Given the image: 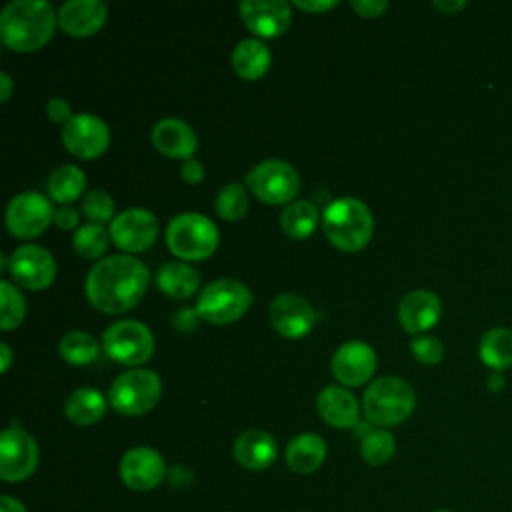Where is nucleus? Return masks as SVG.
I'll return each mask as SVG.
<instances>
[{"instance_id":"obj_1","label":"nucleus","mask_w":512,"mask_h":512,"mask_svg":"<svg viewBox=\"0 0 512 512\" xmlns=\"http://www.w3.org/2000/svg\"><path fill=\"white\" fill-rule=\"evenodd\" d=\"M150 272L144 262L128 254L100 258L86 276V298L104 314H122L146 294Z\"/></svg>"},{"instance_id":"obj_2","label":"nucleus","mask_w":512,"mask_h":512,"mask_svg":"<svg viewBox=\"0 0 512 512\" xmlns=\"http://www.w3.org/2000/svg\"><path fill=\"white\" fill-rule=\"evenodd\" d=\"M58 14L46 0H14L0 14V38L16 52L40 50L54 34Z\"/></svg>"},{"instance_id":"obj_3","label":"nucleus","mask_w":512,"mask_h":512,"mask_svg":"<svg viewBox=\"0 0 512 512\" xmlns=\"http://www.w3.org/2000/svg\"><path fill=\"white\" fill-rule=\"evenodd\" d=\"M322 230L332 246L344 252L362 250L374 232L370 208L358 198H336L322 212Z\"/></svg>"},{"instance_id":"obj_4","label":"nucleus","mask_w":512,"mask_h":512,"mask_svg":"<svg viewBox=\"0 0 512 512\" xmlns=\"http://www.w3.org/2000/svg\"><path fill=\"white\" fill-rule=\"evenodd\" d=\"M414 406V388L398 376H380L372 380L362 396L364 416L380 428L404 422L414 412Z\"/></svg>"},{"instance_id":"obj_5","label":"nucleus","mask_w":512,"mask_h":512,"mask_svg":"<svg viewBox=\"0 0 512 512\" xmlns=\"http://www.w3.org/2000/svg\"><path fill=\"white\" fill-rule=\"evenodd\" d=\"M166 244L182 260H204L218 248V228L204 214L184 212L168 222Z\"/></svg>"},{"instance_id":"obj_6","label":"nucleus","mask_w":512,"mask_h":512,"mask_svg":"<svg viewBox=\"0 0 512 512\" xmlns=\"http://www.w3.org/2000/svg\"><path fill=\"white\" fill-rule=\"evenodd\" d=\"M162 396L160 376L148 368H130L116 376L110 386L108 400L112 408L124 416H140L150 412Z\"/></svg>"},{"instance_id":"obj_7","label":"nucleus","mask_w":512,"mask_h":512,"mask_svg":"<svg viewBox=\"0 0 512 512\" xmlns=\"http://www.w3.org/2000/svg\"><path fill=\"white\" fill-rule=\"evenodd\" d=\"M252 304V292L246 284L234 278H218L210 282L206 288H202L196 312L200 320H206L210 324H232Z\"/></svg>"},{"instance_id":"obj_8","label":"nucleus","mask_w":512,"mask_h":512,"mask_svg":"<svg viewBox=\"0 0 512 512\" xmlns=\"http://www.w3.org/2000/svg\"><path fill=\"white\" fill-rule=\"evenodd\" d=\"M102 346L112 360L124 366H140L154 352V336L138 320H118L104 330Z\"/></svg>"},{"instance_id":"obj_9","label":"nucleus","mask_w":512,"mask_h":512,"mask_svg":"<svg viewBox=\"0 0 512 512\" xmlns=\"http://www.w3.org/2000/svg\"><path fill=\"white\" fill-rule=\"evenodd\" d=\"M246 184L266 204H288L300 190V176L288 162L266 158L248 172Z\"/></svg>"},{"instance_id":"obj_10","label":"nucleus","mask_w":512,"mask_h":512,"mask_svg":"<svg viewBox=\"0 0 512 512\" xmlns=\"http://www.w3.org/2000/svg\"><path fill=\"white\" fill-rule=\"evenodd\" d=\"M54 208L50 200L40 192H20L6 208V226L12 236L28 240L40 236L54 220Z\"/></svg>"},{"instance_id":"obj_11","label":"nucleus","mask_w":512,"mask_h":512,"mask_svg":"<svg viewBox=\"0 0 512 512\" xmlns=\"http://www.w3.org/2000/svg\"><path fill=\"white\" fill-rule=\"evenodd\" d=\"M38 466V444L22 428L10 426L0 436V478L4 482H22Z\"/></svg>"},{"instance_id":"obj_12","label":"nucleus","mask_w":512,"mask_h":512,"mask_svg":"<svg viewBox=\"0 0 512 512\" xmlns=\"http://www.w3.org/2000/svg\"><path fill=\"white\" fill-rule=\"evenodd\" d=\"M62 144L70 154L82 160H92L106 152L110 144V128L102 118L80 112L64 124Z\"/></svg>"},{"instance_id":"obj_13","label":"nucleus","mask_w":512,"mask_h":512,"mask_svg":"<svg viewBox=\"0 0 512 512\" xmlns=\"http://www.w3.org/2000/svg\"><path fill=\"white\" fill-rule=\"evenodd\" d=\"M8 274L18 286L38 292L52 284L56 262L46 248L38 244H22L10 254Z\"/></svg>"},{"instance_id":"obj_14","label":"nucleus","mask_w":512,"mask_h":512,"mask_svg":"<svg viewBox=\"0 0 512 512\" xmlns=\"http://www.w3.org/2000/svg\"><path fill=\"white\" fill-rule=\"evenodd\" d=\"M112 242L126 252H142L150 248L158 236V220L146 208H128L114 216L110 224Z\"/></svg>"},{"instance_id":"obj_15","label":"nucleus","mask_w":512,"mask_h":512,"mask_svg":"<svg viewBox=\"0 0 512 512\" xmlns=\"http://www.w3.org/2000/svg\"><path fill=\"white\" fill-rule=\"evenodd\" d=\"M166 476V462L162 454L150 446L130 448L120 460V478L122 482L136 490L148 492L154 490Z\"/></svg>"},{"instance_id":"obj_16","label":"nucleus","mask_w":512,"mask_h":512,"mask_svg":"<svg viewBox=\"0 0 512 512\" xmlns=\"http://www.w3.org/2000/svg\"><path fill=\"white\" fill-rule=\"evenodd\" d=\"M268 318L280 336L302 338L314 328L316 312L306 298L286 292L272 300L268 306Z\"/></svg>"},{"instance_id":"obj_17","label":"nucleus","mask_w":512,"mask_h":512,"mask_svg":"<svg viewBox=\"0 0 512 512\" xmlns=\"http://www.w3.org/2000/svg\"><path fill=\"white\" fill-rule=\"evenodd\" d=\"M238 12L246 28L260 38H276L292 22L290 4L284 0H242Z\"/></svg>"},{"instance_id":"obj_18","label":"nucleus","mask_w":512,"mask_h":512,"mask_svg":"<svg viewBox=\"0 0 512 512\" xmlns=\"http://www.w3.org/2000/svg\"><path fill=\"white\" fill-rule=\"evenodd\" d=\"M334 378L344 386H360L376 370V352L372 346L360 340L342 344L330 362Z\"/></svg>"},{"instance_id":"obj_19","label":"nucleus","mask_w":512,"mask_h":512,"mask_svg":"<svg viewBox=\"0 0 512 512\" xmlns=\"http://www.w3.org/2000/svg\"><path fill=\"white\" fill-rule=\"evenodd\" d=\"M442 316L440 298L424 288L404 294L398 304V320L410 334H422L438 324Z\"/></svg>"},{"instance_id":"obj_20","label":"nucleus","mask_w":512,"mask_h":512,"mask_svg":"<svg viewBox=\"0 0 512 512\" xmlns=\"http://www.w3.org/2000/svg\"><path fill=\"white\" fill-rule=\"evenodd\" d=\"M108 8L100 0H68L58 8V26L74 36L86 38L106 24Z\"/></svg>"},{"instance_id":"obj_21","label":"nucleus","mask_w":512,"mask_h":512,"mask_svg":"<svg viewBox=\"0 0 512 512\" xmlns=\"http://www.w3.org/2000/svg\"><path fill=\"white\" fill-rule=\"evenodd\" d=\"M152 144L160 154L168 158L188 160L198 148V138L192 126L184 120L164 118L152 128Z\"/></svg>"},{"instance_id":"obj_22","label":"nucleus","mask_w":512,"mask_h":512,"mask_svg":"<svg viewBox=\"0 0 512 512\" xmlns=\"http://www.w3.org/2000/svg\"><path fill=\"white\" fill-rule=\"evenodd\" d=\"M316 410L322 420L334 428H352L358 424V400L344 386L322 388L316 396Z\"/></svg>"},{"instance_id":"obj_23","label":"nucleus","mask_w":512,"mask_h":512,"mask_svg":"<svg viewBox=\"0 0 512 512\" xmlns=\"http://www.w3.org/2000/svg\"><path fill=\"white\" fill-rule=\"evenodd\" d=\"M278 454V446L272 434L266 430H246L234 442V458L240 466L248 470H264L268 468Z\"/></svg>"},{"instance_id":"obj_24","label":"nucleus","mask_w":512,"mask_h":512,"mask_svg":"<svg viewBox=\"0 0 512 512\" xmlns=\"http://www.w3.org/2000/svg\"><path fill=\"white\" fill-rule=\"evenodd\" d=\"M326 458V442L312 432L294 436L286 448V464L296 474L316 472Z\"/></svg>"},{"instance_id":"obj_25","label":"nucleus","mask_w":512,"mask_h":512,"mask_svg":"<svg viewBox=\"0 0 512 512\" xmlns=\"http://www.w3.org/2000/svg\"><path fill=\"white\" fill-rule=\"evenodd\" d=\"M232 68L242 80H258L270 68V50L258 38H246L232 50Z\"/></svg>"},{"instance_id":"obj_26","label":"nucleus","mask_w":512,"mask_h":512,"mask_svg":"<svg viewBox=\"0 0 512 512\" xmlns=\"http://www.w3.org/2000/svg\"><path fill=\"white\" fill-rule=\"evenodd\" d=\"M158 288L176 300L190 298L200 288L198 272L186 262H166L156 274Z\"/></svg>"},{"instance_id":"obj_27","label":"nucleus","mask_w":512,"mask_h":512,"mask_svg":"<svg viewBox=\"0 0 512 512\" xmlns=\"http://www.w3.org/2000/svg\"><path fill=\"white\" fill-rule=\"evenodd\" d=\"M104 412H106V400L94 388L74 390L64 404L66 418L78 426L96 424L104 416Z\"/></svg>"},{"instance_id":"obj_28","label":"nucleus","mask_w":512,"mask_h":512,"mask_svg":"<svg viewBox=\"0 0 512 512\" xmlns=\"http://www.w3.org/2000/svg\"><path fill=\"white\" fill-rule=\"evenodd\" d=\"M480 360L494 372H504L512 366V330L504 326L490 328L480 340Z\"/></svg>"},{"instance_id":"obj_29","label":"nucleus","mask_w":512,"mask_h":512,"mask_svg":"<svg viewBox=\"0 0 512 512\" xmlns=\"http://www.w3.org/2000/svg\"><path fill=\"white\" fill-rule=\"evenodd\" d=\"M318 218H320L318 208L312 202L296 200L284 208L280 216V226L284 234L290 236L292 240H304L314 232Z\"/></svg>"},{"instance_id":"obj_30","label":"nucleus","mask_w":512,"mask_h":512,"mask_svg":"<svg viewBox=\"0 0 512 512\" xmlns=\"http://www.w3.org/2000/svg\"><path fill=\"white\" fill-rule=\"evenodd\" d=\"M84 188H86V176L74 164L58 166L48 178V194L52 200L60 202L62 206L80 198Z\"/></svg>"},{"instance_id":"obj_31","label":"nucleus","mask_w":512,"mask_h":512,"mask_svg":"<svg viewBox=\"0 0 512 512\" xmlns=\"http://www.w3.org/2000/svg\"><path fill=\"white\" fill-rule=\"evenodd\" d=\"M58 352H60V356H62L68 364L84 366V364H90V362L96 360V356H98V352H100V346H98L96 338H94L90 332L74 330V332H68V334L60 340Z\"/></svg>"},{"instance_id":"obj_32","label":"nucleus","mask_w":512,"mask_h":512,"mask_svg":"<svg viewBox=\"0 0 512 512\" xmlns=\"http://www.w3.org/2000/svg\"><path fill=\"white\" fill-rule=\"evenodd\" d=\"M360 452L364 462H368L370 466H382L392 460L396 452V440L386 428H376L362 438Z\"/></svg>"},{"instance_id":"obj_33","label":"nucleus","mask_w":512,"mask_h":512,"mask_svg":"<svg viewBox=\"0 0 512 512\" xmlns=\"http://www.w3.org/2000/svg\"><path fill=\"white\" fill-rule=\"evenodd\" d=\"M108 238L110 232H106V228L102 224H82L80 228H76L74 232V250L88 260L100 258L106 248H108Z\"/></svg>"},{"instance_id":"obj_34","label":"nucleus","mask_w":512,"mask_h":512,"mask_svg":"<svg viewBox=\"0 0 512 512\" xmlns=\"http://www.w3.org/2000/svg\"><path fill=\"white\" fill-rule=\"evenodd\" d=\"M0 298V328L12 330L20 326L26 316V302L20 290L8 280H0Z\"/></svg>"},{"instance_id":"obj_35","label":"nucleus","mask_w":512,"mask_h":512,"mask_svg":"<svg viewBox=\"0 0 512 512\" xmlns=\"http://www.w3.org/2000/svg\"><path fill=\"white\" fill-rule=\"evenodd\" d=\"M214 204H216V212H218L220 218H224L228 222H234V220H238L246 214L248 194H246L242 184L230 182L218 192Z\"/></svg>"},{"instance_id":"obj_36","label":"nucleus","mask_w":512,"mask_h":512,"mask_svg":"<svg viewBox=\"0 0 512 512\" xmlns=\"http://www.w3.org/2000/svg\"><path fill=\"white\" fill-rule=\"evenodd\" d=\"M82 212L90 222L106 224L108 220H114V200L106 190H90L82 198Z\"/></svg>"},{"instance_id":"obj_37","label":"nucleus","mask_w":512,"mask_h":512,"mask_svg":"<svg viewBox=\"0 0 512 512\" xmlns=\"http://www.w3.org/2000/svg\"><path fill=\"white\" fill-rule=\"evenodd\" d=\"M410 350H412V356L420 364H426V366L438 364L442 360V356H444V344L436 336H428V334L416 336L410 342Z\"/></svg>"},{"instance_id":"obj_38","label":"nucleus","mask_w":512,"mask_h":512,"mask_svg":"<svg viewBox=\"0 0 512 512\" xmlns=\"http://www.w3.org/2000/svg\"><path fill=\"white\" fill-rule=\"evenodd\" d=\"M350 6L362 18H378L382 12L388 10L386 0H352Z\"/></svg>"},{"instance_id":"obj_39","label":"nucleus","mask_w":512,"mask_h":512,"mask_svg":"<svg viewBox=\"0 0 512 512\" xmlns=\"http://www.w3.org/2000/svg\"><path fill=\"white\" fill-rule=\"evenodd\" d=\"M46 114H48V118L52 120V122H56V124H66L70 118H72V110H70V104L64 100V98H60V96H54V98H50L48 102H46Z\"/></svg>"},{"instance_id":"obj_40","label":"nucleus","mask_w":512,"mask_h":512,"mask_svg":"<svg viewBox=\"0 0 512 512\" xmlns=\"http://www.w3.org/2000/svg\"><path fill=\"white\" fill-rule=\"evenodd\" d=\"M180 176H182V180L188 182V184H198V182H202V178H204V166H202V162L196 160V158L184 160L182 166H180Z\"/></svg>"},{"instance_id":"obj_41","label":"nucleus","mask_w":512,"mask_h":512,"mask_svg":"<svg viewBox=\"0 0 512 512\" xmlns=\"http://www.w3.org/2000/svg\"><path fill=\"white\" fill-rule=\"evenodd\" d=\"M198 312H196V308L192 310V308H180L176 314H174V328H178L180 332H190V330H194L196 326H198Z\"/></svg>"},{"instance_id":"obj_42","label":"nucleus","mask_w":512,"mask_h":512,"mask_svg":"<svg viewBox=\"0 0 512 512\" xmlns=\"http://www.w3.org/2000/svg\"><path fill=\"white\" fill-rule=\"evenodd\" d=\"M54 222H56V226L58 228H62V230H72V228H76V224H78V212H76V208H72V206H60L56 212H54Z\"/></svg>"},{"instance_id":"obj_43","label":"nucleus","mask_w":512,"mask_h":512,"mask_svg":"<svg viewBox=\"0 0 512 512\" xmlns=\"http://www.w3.org/2000/svg\"><path fill=\"white\" fill-rule=\"evenodd\" d=\"M336 4L338 0H294V6L304 12H326Z\"/></svg>"},{"instance_id":"obj_44","label":"nucleus","mask_w":512,"mask_h":512,"mask_svg":"<svg viewBox=\"0 0 512 512\" xmlns=\"http://www.w3.org/2000/svg\"><path fill=\"white\" fill-rule=\"evenodd\" d=\"M432 4H434V8H438V10H440V12H444V14H454V12H458V10H462V8L466 6V2H464V0H452V2H446V0H434Z\"/></svg>"},{"instance_id":"obj_45","label":"nucleus","mask_w":512,"mask_h":512,"mask_svg":"<svg viewBox=\"0 0 512 512\" xmlns=\"http://www.w3.org/2000/svg\"><path fill=\"white\" fill-rule=\"evenodd\" d=\"M0 512H28L24 504L12 496H0Z\"/></svg>"},{"instance_id":"obj_46","label":"nucleus","mask_w":512,"mask_h":512,"mask_svg":"<svg viewBox=\"0 0 512 512\" xmlns=\"http://www.w3.org/2000/svg\"><path fill=\"white\" fill-rule=\"evenodd\" d=\"M12 76L8 72H0V102H8V98L12 96Z\"/></svg>"},{"instance_id":"obj_47","label":"nucleus","mask_w":512,"mask_h":512,"mask_svg":"<svg viewBox=\"0 0 512 512\" xmlns=\"http://www.w3.org/2000/svg\"><path fill=\"white\" fill-rule=\"evenodd\" d=\"M486 386L490 392H502L504 386H506V378L502 376V372H490L488 378H486Z\"/></svg>"},{"instance_id":"obj_48","label":"nucleus","mask_w":512,"mask_h":512,"mask_svg":"<svg viewBox=\"0 0 512 512\" xmlns=\"http://www.w3.org/2000/svg\"><path fill=\"white\" fill-rule=\"evenodd\" d=\"M0 356H2V366H0V372L2 374H6L8 372V368H10V364H12V348L6 344V342H2L0 344Z\"/></svg>"},{"instance_id":"obj_49","label":"nucleus","mask_w":512,"mask_h":512,"mask_svg":"<svg viewBox=\"0 0 512 512\" xmlns=\"http://www.w3.org/2000/svg\"><path fill=\"white\" fill-rule=\"evenodd\" d=\"M436 512H452V510H436Z\"/></svg>"}]
</instances>
